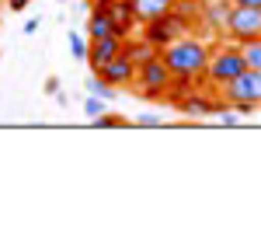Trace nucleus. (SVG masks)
<instances>
[{
    "mask_svg": "<svg viewBox=\"0 0 261 244\" xmlns=\"http://www.w3.org/2000/svg\"><path fill=\"white\" fill-rule=\"evenodd\" d=\"M209 42L195 39V35H181L171 45L161 49L164 66L174 74V77H202L205 74V63H209Z\"/></svg>",
    "mask_w": 261,
    "mask_h": 244,
    "instance_id": "f257e3e1",
    "label": "nucleus"
},
{
    "mask_svg": "<svg viewBox=\"0 0 261 244\" xmlns=\"http://www.w3.org/2000/svg\"><path fill=\"white\" fill-rule=\"evenodd\" d=\"M241 70H247V66H244V56H241V45L223 39L220 45L209 53V63H205L202 81H209V87H223L226 81H233Z\"/></svg>",
    "mask_w": 261,
    "mask_h": 244,
    "instance_id": "f03ea898",
    "label": "nucleus"
},
{
    "mask_svg": "<svg viewBox=\"0 0 261 244\" xmlns=\"http://www.w3.org/2000/svg\"><path fill=\"white\" fill-rule=\"evenodd\" d=\"M171 70L164 66L161 56H153V60H146L136 66V91H140L146 102H157V98H167V87H171Z\"/></svg>",
    "mask_w": 261,
    "mask_h": 244,
    "instance_id": "7ed1b4c3",
    "label": "nucleus"
},
{
    "mask_svg": "<svg viewBox=\"0 0 261 244\" xmlns=\"http://www.w3.org/2000/svg\"><path fill=\"white\" fill-rule=\"evenodd\" d=\"M226 105H254L261 108V70H241L233 81L220 87Z\"/></svg>",
    "mask_w": 261,
    "mask_h": 244,
    "instance_id": "20e7f679",
    "label": "nucleus"
},
{
    "mask_svg": "<svg viewBox=\"0 0 261 244\" xmlns=\"http://www.w3.org/2000/svg\"><path fill=\"white\" fill-rule=\"evenodd\" d=\"M223 39L237 42V45H244V42H251V39H261V7H237L233 4Z\"/></svg>",
    "mask_w": 261,
    "mask_h": 244,
    "instance_id": "39448f33",
    "label": "nucleus"
},
{
    "mask_svg": "<svg viewBox=\"0 0 261 244\" xmlns=\"http://www.w3.org/2000/svg\"><path fill=\"white\" fill-rule=\"evenodd\" d=\"M181 35H188V25H185L174 11H167V14H161V18H153V21L143 25V39L150 42V45H157V49L171 45V42L181 39Z\"/></svg>",
    "mask_w": 261,
    "mask_h": 244,
    "instance_id": "423d86ee",
    "label": "nucleus"
},
{
    "mask_svg": "<svg viewBox=\"0 0 261 244\" xmlns=\"http://www.w3.org/2000/svg\"><path fill=\"white\" fill-rule=\"evenodd\" d=\"M98 77H105L112 87H133V84H136V63L129 60L125 53H119L115 60H108L98 70Z\"/></svg>",
    "mask_w": 261,
    "mask_h": 244,
    "instance_id": "0eeeda50",
    "label": "nucleus"
},
{
    "mask_svg": "<svg viewBox=\"0 0 261 244\" xmlns=\"http://www.w3.org/2000/svg\"><path fill=\"white\" fill-rule=\"evenodd\" d=\"M230 11H233V0H202V25H205L216 39H223V35H226Z\"/></svg>",
    "mask_w": 261,
    "mask_h": 244,
    "instance_id": "6e6552de",
    "label": "nucleus"
},
{
    "mask_svg": "<svg viewBox=\"0 0 261 244\" xmlns=\"http://www.w3.org/2000/svg\"><path fill=\"white\" fill-rule=\"evenodd\" d=\"M122 35H105V39H94L91 45H87V66H91V74H98L101 66L108 60H115L122 53Z\"/></svg>",
    "mask_w": 261,
    "mask_h": 244,
    "instance_id": "1a4fd4ad",
    "label": "nucleus"
},
{
    "mask_svg": "<svg viewBox=\"0 0 261 244\" xmlns=\"http://www.w3.org/2000/svg\"><path fill=\"white\" fill-rule=\"evenodd\" d=\"M223 105L226 102H209L205 94H199V87H192L185 98H178V108L181 115H188V119H202V115H220Z\"/></svg>",
    "mask_w": 261,
    "mask_h": 244,
    "instance_id": "9d476101",
    "label": "nucleus"
},
{
    "mask_svg": "<svg viewBox=\"0 0 261 244\" xmlns=\"http://www.w3.org/2000/svg\"><path fill=\"white\" fill-rule=\"evenodd\" d=\"M108 14L115 21V35H133V28L140 25L136 14H133V7H129V0H108Z\"/></svg>",
    "mask_w": 261,
    "mask_h": 244,
    "instance_id": "9b49d317",
    "label": "nucleus"
},
{
    "mask_svg": "<svg viewBox=\"0 0 261 244\" xmlns=\"http://www.w3.org/2000/svg\"><path fill=\"white\" fill-rule=\"evenodd\" d=\"M105 35H115V21L108 14V7H91V18H87V39H105Z\"/></svg>",
    "mask_w": 261,
    "mask_h": 244,
    "instance_id": "f8f14e48",
    "label": "nucleus"
},
{
    "mask_svg": "<svg viewBox=\"0 0 261 244\" xmlns=\"http://www.w3.org/2000/svg\"><path fill=\"white\" fill-rule=\"evenodd\" d=\"M129 7H133L136 21H143V25H146V21L167 14V11L174 7V0H129Z\"/></svg>",
    "mask_w": 261,
    "mask_h": 244,
    "instance_id": "ddd939ff",
    "label": "nucleus"
},
{
    "mask_svg": "<svg viewBox=\"0 0 261 244\" xmlns=\"http://www.w3.org/2000/svg\"><path fill=\"white\" fill-rule=\"evenodd\" d=\"M122 53L136 63V66L146 63V60H153V56H161V49H157V45H150L146 39H129V35H125V42H122Z\"/></svg>",
    "mask_w": 261,
    "mask_h": 244,
    "instance_id": "4468645a",
    "label": "nucleus"
},
{
    "mask_svg": "<svg viewBox=\"0 0 261 244\" xmlns=\"http://www.w3.org/2000/svg\"><path fill=\"white\" fill-rule=\"evenodd\" d=\"M171 11L188 25V32H192L195 25H202V0H174V7H171Z\"/></svg>",
    "mask_w": 261,
    "mask_h": 244,
    "instance_id": "2eb2a0df",
    "label": "nucleus"
},
{
    "mask_svg": "<svg viewBox=\"0 0 261 244\" xmlns=\"http://www.w3.org/2000/svg\"><path fill=\"white\" fill-rule=\"evenodd\" d=\"M84 87H87V94L105 98V102H115V94H119V87H112V84L105 81V77H98V74H91V77L84 81Z\"/></svg>",
    "mask_w": 261,
    "mask_h": 244,
    "instance_id": "dca6fc26",
    "label": "nucleus"
},
{
    "mask_svg": "<svg viewBox=\"0 0 261 244\" xmlns=\"http://www.w3.org/2000/svg\"><path fill=\"white\" fill-rule=\"evenodd\" d=\"M241 56L247 70H261V39H251L241 45Z\"/></svg>",
    "mask_w": 261,
    "mask_h": 244,
    "instance_id": "f3484780",
    "label": "nucleus"
},
{
    "mask_svg": "<svg viewBox=\"0 0 261 244\" xmlns=\"http://www.w3.org/2000/svg\"><path fill=\"white\" fill-rule=\"evenodd\" d=\"M105 108H108L105 98H94V94H87V98H84V115H87V119H98Z\"/></svg>",
    "mask_w": 261,
    "mask_h": 244,
    "instance_id": "a211bd4d",
    "label": "nucleus"
},
{
    "mask_svg": "<svg viewBox=\"0 0 261 244\" xmlns=\"http://www.w3.org/2000/svg\"><path fill=\"white\" fill-rule=\"evenodd\" d=\"M70 53H73V60H77V63L87 60V42H84L81 32H70Z\"/></svg>",
    "mask_w": 261,
    "mask_h": 244,
    "instance_id": "6ab92c4d",
    "label": "nucleus"
},
{
    "mask_svg": "<svg viewBox=\"0 0 261 244\" xmlns=\"http://www.w3.org/2000/svg\"><path fill=\"white\" fill-rule=\"evenodd\" d=\"M91 122H94V126H122L125 119H122L119 112H108V108H105V112H101L98 119H91Z\"/></svg>",
    "mask_w": 261,
    "mask_h": 244,
    "instance_id": "aec40b11",
    "label": "nucleus"
},
{
    "mask_svg": "<svg viewBox=\"0 0 261 244\" xmlns=\"http://www.w3.org/2000/svg\"><path fill=\"white\" fill-rule=\"evenodd\" d=\"M136 126H146V129H150V126H164V115H157V112H143V115H136Z\"/></svg>",
    "mask_w": 261,
    "mask_h": 244,
    "instance_id": "412c9836",
    "label": "nucleus"
},
{
    "mask_svg": "<svg viewBox=\"0 0 261 244\" xmlns=\"http://www.w3.org/2000/svg\"><path fill=\"white\" fill-rule=\"evenodd\" d=\"M39 25H42L39 18H28V21H24V35H35V32H39Z\"/></svg>",
    "mask_w": 261,
    "mask_h": 244,
    "instance_id": "4be33fe9",
    "label": "nucleus"
},
{
    "mask_svg": "<svg viewBox=\"0 0 261 244\" xmlns=\"http://www.w3.org/2000/svg\"><path fill=\"white\" fill-rule=\"evenodd\" d=\"M4 4H7V7H11V11H24V7H28V4H32V0H4Z\"/></svg>",
    "mask_w": 261,
    "mask_h": 244,
    "instance_id": "5701e85b",
    "label": "nucleus"
},
{
    "mask_svg": "<svg viewBox=\"0 0 261 244\" xmlns=\"http://www.w3.org/2000/svg\"><path fill=\"white\" fill-rule=\"evenodd\" d=\"M56 91H60V77H49L45 81V94H56Z\"/></svg>",
    "mask_w": 261,
    "mask_h": 244,
    "instance_id": "b1692460",
    "label": "nucleus"
},
{
    "mask_svg": "<svg viewBox=\"0 0 261 244\" xmlns=\"http://www.w3.org/2000/svg\"><path fill=\"white\" fill-rule=\"evenodd\" d=\"M237 7H261V0H233Z\"/></svg>",
    "mask_w": 261,
    "mask_h": 244,
    "instance_id": "393cba45",
    "label": "nucleus"
},
{
    "mask_svg": "<svg viewBox=\"0 0 261 244\" xmlns=\"http://www.w3.org/2000/svg\"><path fill=\"white\" fill-rule=\"evenodd\" d=\"M94 7H108V0H94Z\"/></svg>",
    "mask_w": 261,
    "mask_h": 244,
    "instance_id": "a878e982",
    "label": "nucleus"
},
{
    "mask_svg": "<svg viewBox=\"0 0 261 244\" xmlns=\"http://www.w3.org/2000/svg\"><path fill=\"white\" fill-rule=\"evenodd\" d=\"M0 4H4V0H0Z\"/></svg>",
    "mask_w": 261,
    "mask_h": 244,
    "instance_id": "bb28decb",
    "label": "nucleus"
},
{
    "mask_svg": "<svg viewBox=\"0 0 261 244\" xmlns=\"http://www.w3.org/2000/svg\"><path fill=\"white\" fill-rule=\"evenodd\" d=\"M60 4H63V0H60Z\"/></svg>",
    "mask_w": 261,
    "mask_h": 244,
    "instance_id": "cd10ccee",
    "label": "nucleus"
}]
</instances>
